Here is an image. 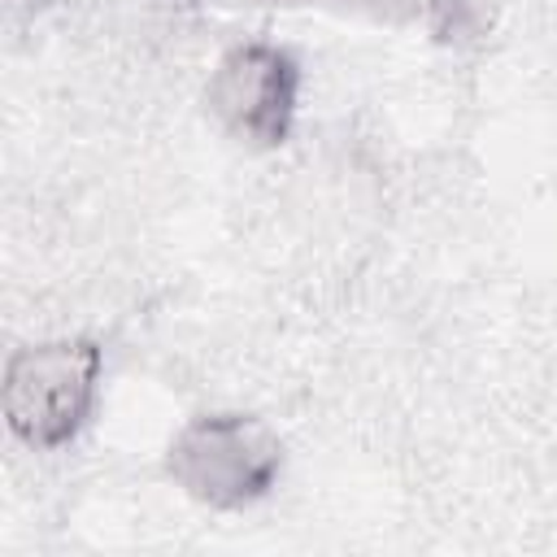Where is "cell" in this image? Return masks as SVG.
I'll return each mask as SVG.
<instances>
[{
	"label": "cell",
	"instance_id": "6da1fadb",
	"mask_svg": "<svg viewBox=\"0 0 557 557\" xmlns=\"http://www.w3.org/2000/svg\"><path fill=\"white\" fill-rule=\"evenodd\" d=\"M100 348L83 339L30 344L9 357L4 370V418L30 448H61L78 435L96 405Z\"/></svg>",
	"mask_w": 557,
	"mask_h": 557
},
{
	"label": "cell",
	"instance_id": "7a4b0ae2",
	"mask_svg": "<svg viewBox=\"0 0 557 557\" xmlns=\"http://www.w3.org/2000/svg\"><path fill=\"white\" fill-rule=\"evenodd\" d=\"M283 448L257 422L239 413L196 418L170 448V474L205 505L239 509L270 492L278 479Z\"/></svg>",
	"mask_w": 557,
	"mask_h": 557
},
{
	"label": "cell",
	"instance_id": "3957f363",
	"mask_svg": "<svg viewBox=\"0 0 557 557\" xmlns=\"http://www.w3.org/2000/svg\"><path fill=\"white\" fill-rule=\"evenodd\" d=\"M300 96V70L296 61L274 44H239L231 48L213 78H209V104L213 113L252 144H283L296 117Z\"/></svg>",
	"mask_w": 557,
	"mask_h": 557
}]
</instances>
